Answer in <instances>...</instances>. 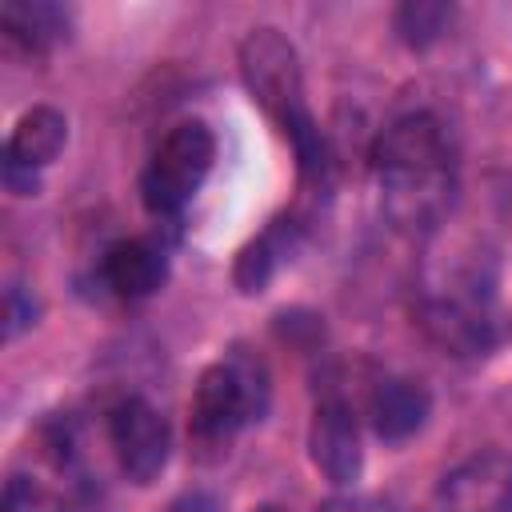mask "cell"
<instances>
[{
  "instance_id": "cell-12",
  "label": "cell",
  "mask_w": 512,
  "mask_h": 512,
  "mask_svg": "<svg viewBox=\"0 0 512 512\" xmlns=\"http://www.w3.org/2000/svg\"><path fill=\"white\" fill-rule=\"evenodd\" d=\"M0 28L12 48L28 56H44L68 32V16L48 0H8L0 12Z\"/></svg>"
},
{
  "instance_id": "cell-3",
  "label": "cell",
  "mask_w": 512,
  "mask_h": 512,
  "mask_svg": "<svg viewBox=\"0 0 512 512\" xmlns=\"http://www.w3.org/2000/svg\"><path fill=\"white\" fill-rule=\"evenodd\" d=\"M264 396H268L264 368L256 360L228 356V360L208 364L192 392V416H188L192 440L204 448L228 444L240 424L264 412Z\"/></svg>"
},
{
  "instance_id": "cell-1",
  "label": "cell",
  "mask_w": 512,
  "mask_h": 512,
  "mask_svg": "<svg viewBox=\"0 0 512 512\" xmlns=\"http://www.w3.org/2000/svg\"><path fill=\"white\" fill-rule=\"evenodd\" d=\"M384 208L404 228L432 224L452 200V144L432 112L392 120L372 144Z\"/></svg>"
},
{
  "instance_id": "cell-5",
  "label": "cell",
  "mask_w": 512,
  "mask_h": 512,
  "mask_svg": "<svg viewBox=\"0 0 512 512\" xmlns=\"http://www.w3.org/2000/svg\"><path fill=\"white\" fill-rule=\"evenodd\" d=\"M108 440L120 472L132 484H152L168 464V448H172L168 420L144 396H124L108 412Z\"/></svg>"
},
{
  "instance_id": "cell-10",
  "label": "cell",
  "mask_w": 512,
  "mask_h": 512,
  "mask_svg": "<svg viewBox=\"0 0 512 512\" xmlns=\"http://www.w3.org/2000/svg\"><path fill=\"white\" fill-rule=\"evenodd\" d=\"M100 276L120 300H144L164 284L168 260L152 240H116L100 260Z\"/></svg>"
},
{
  "instance_id": "cell-7",
  "label": "cell",
  "mask_w": 512,
  "mask_h": 512,
  "mask_svg": "<svg viewBox=\"0 0 512 512\" xmlns=\"http://www.w3.org/2000/svg\"><path fill=\"white\" fill-rule=\"evenodd\" d=\"M440 512H512V456L500 448L472 452L440 480Z\"/></svg>"
},
{
  "instance_id": "cell-18",
  "label": "cell",
  "mask_w": 512,
  "mask_h": 512,
  "mask_svg": "<svg viewBox=\"0 0 512 512\" xmlns=\"http://www.w3.org/2000/svg\"><path fill=\"white\" fill-rule=\"evenodd\" d=\"M252 512H288V508H280V504H260V508H252Z\"/></svg>"
},
{
  "instance_id": "cell-13",
  "label": "cell",
  "mask_w": 512,
  "mask_h": 512,
  "mask_svg": "<svg viewBox=\"0 0 512 512\" xmlns=\"http://www.w3.org/2000/svg\"><path fill=\"white\" fill-rule=\"evenodd\" d=\"M284 252H288V244H284V228H280V224L268 228L264 236L248 240V244L240 248V256H236V268H232L236 288H240V292H260V288L272 280V272L280 268V256H284Z\"/></svg>"
},
{
  "instance_id": "cell-6",
  "label": "cell",
  "mask_w": 512,
  "mask_h": 512,
  "mask_svg": "<svg viewBox=\"0 0 512 512\" xmlns=\"http://www.w3.org/2000/svg\"><path fill=\"white\" fill-rule=\"evenodd\" d=\"M64 140H68L64 112H56L48 104L28 108L12 124V136H8V148H4V184L16 196H32L36 184H40V168H48L60 156Z\"/></svg>"
},
{
  "instance_id": "cell-15",
  "label": "cell",
  "mask_w": 512,
  "mask_h": 512,
  "mask_svg": "<svg viewBox=\"0 0 512 512\" xmlns=\"http://www.w3.org/2000/svg\"><path fill=\"white\" fill-rule=\"evenodd\" d=\"M32 324H36V296L24 284H8V292H4V336L16 340Z\"/></svg>"
},
{
  "instance_id": "cell-9",
  "label": "cell",
  "mask_w": 512,
  "mask_h": 512,
  "mask_svg": "<svg viewBox=\"0 0 512 512\" xmlns=\"http://www.w3.org/2000/svg\"><path fill=\"white\" fill-rule=\"evenodd\" d=\"M308 452H312V464L332 484H352L360 476V468H364L360 428H356L352 408L340 396H328L316 404V416L308 428Z\"/></svg>"
},
{
  "instance_id": "cell-11",
  "label": "cell",
  "mask_w": 512,
  "mask_h": 512,
  "mask_svg": "<svg viewBox=\"0 0 512 512\" xmlns=\"http://www.w3.org/2000/svg\"><path fill=\"white\" fill-rule=\"evenodd\" d=\"M428 408H432L428 388L420 380H408V376L380 380L372 392V404H368L372 428L384 440H408L412 432H420L428 420Z\"/></svg>"
},
{
  "instance_id": "cell-4",
  "label": "cell",
  "mask_w": 512,
  "mask_h": 512,
  "mask_svg": "<svg viewBox=\"0 0 512 512\" xmlns=\"http://www.w3.org/2000/svg\"><path fill=\"white\" fill-rule=\"evenodd\" d=\"M212 160H216V136H212V128L204 120L176 124L160 140L152 164L140 176L144 208L152 216H160V220H176L184 212V204L192 200V192L212 172Z\"/></svg>"
},
{
  "instance_id": "cell-14",
  "label": "cell",
  "mask_w": 512,
  "mask_h": 512,
  "mask_svg": "<svg viewBox=\"0 0 512 512\" xmlns=\"http://www.w3.org/2000/svg\"><path fill=\"white\" fill-rule=\"evenodd\" d=\"M448 24H452V4L440 0H408L396 8V32L408 48H428L448 32Z\"/></svg>"
},
{
  "instance_id": "cell-17",
  "label": "cell",
  "mask_w": 512,
  "mask_h": 512,
  "mask_svg": "<svg viewBox=\"0 0 512 512\" xmlns=\"http://www.w3.org/2000/svg\"><path fill=\"white\" fill-rule=\"evenodd\" d=\"M164 512H220V500H216V492L192 488V492H180Z\"/></svg>"
},
{
  "instance_id": "cell-2",
  "label": "cell",
  "mask_w": 512,
  "mask_h": 512,
  "mask_svg": "<svg viewBox=\"0 0 512 512\" xmlns=\"http://www.w3.org/2000/svg\"><path fill=\"white\" fill-rule=\"evenodd\" d=\"M240 76L260 104V112L288 136L296 148L300 172L308 180H324L328 172V148L324 136L304 104V72L292 40L280 28H252L240 40Z\"/></svg>"
},
{
  "instance_id": "cell-8",
  "label": "cell",
  "mask_w": 512,
  "mask_h": 512,
  "mask_svg": "<svg viewBox=\"0 0 512 512\" xmlns=\"http://www.w3.org/2000/svg\"><path fill=\"white\" fill-rule=\"evenodd\" d=\"M420 324L452 356H480L496 344V320L488 316L484 300L472 292H448L424 300Z\"/></svg>"
},
{
  "instance_id": "cell-16",
  "label": "cell",
  "mask_w": 512,
  "mask_h": 512,
  "mask_svg": "<svg viewBox=\"0 0 512 512\" xmlns=\"http://www.w3.org/2000/svg\"><path fill=\"white\" fill-rule=\"evenodd\" d=\"M4 512H44V492L28 476H12L4 488Z\"/></svg>"
}]
</instances>
